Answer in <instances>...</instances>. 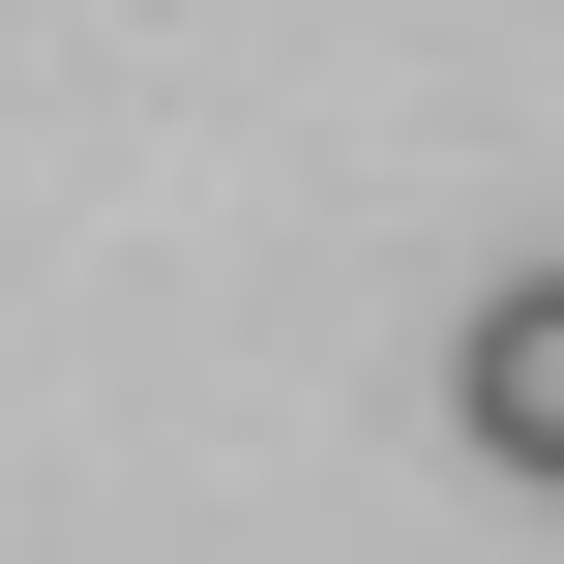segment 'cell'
<instances>
[{"instance_id": "cell-1", "label": "cell", "mask_w": 564, "mask_h": 564, "mask_svg": "<svg viewBox=\"0 0 564 564\" xmlns=\"http://www.w3.org/2000/svg\"><path fill=\"white\" fill-rule=\"evenodd\" d=\"M446 416H476V476H535V506H564V268H506V297L446 327Z\"/></svg>"}]
</instances>
